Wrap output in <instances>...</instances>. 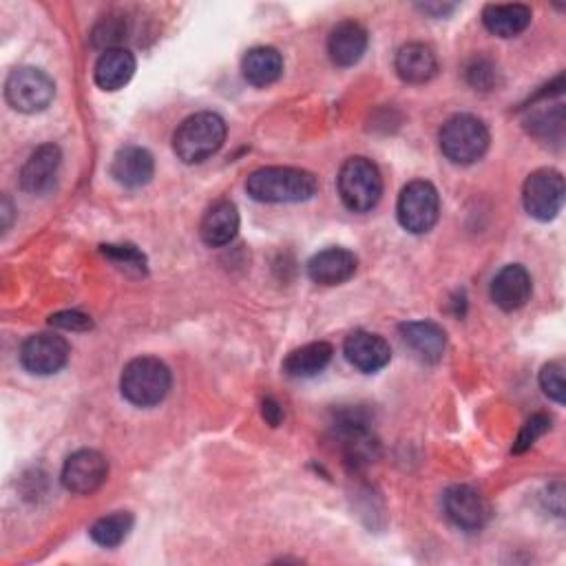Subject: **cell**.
I'll list each match as a JSON object with an SVG mask.
<instances>
[{
    "label": "cell",
    "mask_w": 566,
    "mask_h": 566,
    "mask_svg": "<svg viewBox=\"0 0 566 566\" xmlns=\"http://www.w3.org/2000/svg\"><path fill=\"white\" fill-rule=\"evenodd\" d=\"M51 325L56 328H62V330H71V332H85L89 330L94 323H91V317L83 315V312H76V310H69V312H58L49 319Z\"/></svg>",
    "instance_id": "cell-32"
},
{
    "label": "cell",
    "mask_w": 566,
    "mask_h": 566,
    "mask_svg": "<svg viewBox=\"0 0 566 566\" xmlns=\"http://www.w3.org/2000/svg\"><path fill=\"white\" fill-rule=\"evenodd\" d=\"M443 505L447 518L465 531H480L491 516L484 495L469 484L450 487L443 495Z\"/></svg>",
    "instance_id": "cell-12"
},
{
    "label": "cell",
    "mask_w": 566,
    "mask_h": 566,
    "mask_svg": "<svg viewBox=\"0 0 566 566\" xmlns=\"http://www.w3.org/2000/svg\"><path fill=\"white\" fill-rule=\"evenodd\" d=\"M3 218H5V224H3V229L8 231V229H10V218H12V204H10V199H8V197L3 199Z\"/></svg>",
    "instance_id": "cell-35"
},
{
    "label": "cell",
    "mask_w": 566,
    "mask_h": 566,
    "mask_svg": "<svg viewBox=\"0 0 566 566\" xmlns=\"http://www.w3.org/2000/svg\"><path fill=\"white\" fill-rule=\"evenodd\" d=\"M484 27L501 38H514L522 34L531 23V10L527 5H487L482 12Z\"/></svg>",
    "instance_id": "cell-25"
},
{
    "label": "cell",
    "mask_w": 566,
    "mask_h": 566,
    "mask_svg": "<svg viewBox=\"0 0 566 566\" xmlns=\"http://www.w3.org/2000/svg\"><path fill=\"white\" fill-rule=\"evenodd\" d=\"M339 195L352 212L372 210L383 195V177L368 158H349L336 177Z\"/></svg>",
    "instance_id": "cell-5"
},
{
    "label": "cell",
    "mask_w": 566,
    "mask_h": 566,
    "mask_svg": "<svg viewBox=\"0 0 566 566\" xmlns=\"http://www.w3.org/2000/svg\"><path fill=\"white\" fill-rule=\"evenodd\" d=\"M540 387L549 398L555 403H564L566 398V385H564V368L562 364H546L540 372Z\"/></svg>",
    "instance_id": "cell-30"
},
{
    "label": "cell",
    "mask_w": 566,
    "mask_h": 566,
    "mask_svg": "<svg viewBox=\"0 0 566 566\" xmlns=\"http://www.w3.org/2000/svg\"><path fill=\"white\" fill-rule=\"evenodd\" d=\"M135 74V58L128 49H109L102 51V56L96 62V85L104 91H118L124 85H128V81Z\"/></svg>",
    "instance_id": "cell-22"
},
{
    "label": "cell",
    "mask_w": 566,
    "mask_h": 566,
    "mask_svg": "<svg viewBox=\"0 0 566 566\" xmlns=\"http://www.w3.org/2000/svg\"><path fill=\"white\" fill-rule=\"evenodd\" d=\"M126 21L124 19H118V16H109V19H102L94 32H91V42L94 47L102 49V51H109V49H118L120 42L126 38Z\"/></svg>",
    "instance_id": "cell-28"
},
{
    "label": "cell",
    "mask_w": 566,
    "mask_h": 566,
    "mask_svg": "<svg viewBox=\"0 0 566 566\" xmlns=\"http://www.w3.org/2000/svg\"><path fill=\"white\" fill-rule=\"evenodd\" d=\"M69 343L51 332L29 336L21 347V364L36 377H49L60 372L69 361Z\"/></svg>",
    "instance_id": "cell-10"
},
{
    "label": "cell",
    "mask_w": 566,
    "mask_h": 566,
    "mask_svg": "<svg viewBox=\"0 0 566 566\" xmlns=\"http://www.w3.org/2000/svg\"><path fill=\"white\" fill-rule=\"evenodd\" d=\"M394 66L403 83L422 85V83H430L436 76L439 58L430 45L409 42L398 49Z\"/></svg>",
    "instance_id": "cell-17"
},
{
    "label": "cell",
    "mask_w": 566,
    "mask_h": 566,
    "mask_svg": "<svg viewBox=\"0 0 566 566\" xmlns=\"http://www.w3.org/2000/svg\"><path fill=\"white\" fill-rule=\"evenodd\" d=\"M549 430H551V416H546V414L531 416L525 422V428L520 430V434H518V439L514 443V454H525L527 450H531L536 445V441L540 436H544Z\"/></svg>",
    "instance_id": "cell-29"
},
{
    "label": "cell",
    "mask_w": 566,
    "mask_h": 566,
    "mask_svg": "<svg viewBox=\"0 0 566 566\" xmlns=\"http://www.w3.org/2000/svg\"><path fill=\"white\" fill-rule=\"evenodd\" d=\"M226 142V122L218 113H195L186 118L175 135L173 149L184 164H199L216 156Z\"/></svg>",
    "instance_id": "cell-2"
},
{
    "label": "cell",
    "mask_w": 566,
    "mask_h": 566,
    "mask_svg": "<svg viewBox=\"0 0 566 566\" xmlns=\"http://www.w3.org/2000/svg\"><path fill=\"white\" fill-rule=\"evenodd\" d=\"M131 529H133V516L126 512H118L96 520L94 527L89 529V536L96 544L104 549H113L126 540Z\"/></svg>",
    "instance_id": "cell-26"
},
{
    "label": "cell",
    "mask_w": 566,
    "mask_h": 566,
    "mask_svg": "<svg viewBox=\"0 0 566 566\" xmlns=\"http://www.w3.org/2000/svg\"><path fill=\"white\" fill-rule=\"evenodd\" d=\"M405 345L424 364H439L447 347L445 330L434 321H407L401 325Z\"/></svg>",
    "instance_id": "cell-16"
},
{
    "label": "cell",
    "mask_w": 566,
    "mask_h": 566,
    "mask_svg": "<svg viewBox=\"0 0 566 566\" xmlns=\"http://www.w3.org/2000/svg\"><path fill=\"white\" fill-rule=\"evenodd\" d=\"M239 233V212L237 206L229 199H220L212 204L199 226V235L206 246L222 248L231 244Z\"/></svg>",
    "instance_id": "cell-18"
},
{
    "label": "cell",
    "mask_w": 566,
    "mask_h": 566,
    "mask_svg": "<svg viewBox=\"0 0 566 566\" xmlns=\"http://www.w3.org/2000/svg\"><path fill=\"white\" fill-rule=\"evenodd\" d=\"M56 96L53 81L36 66L14 69L5 83V98L21 113L45 111Z\"/></svg>",
    "instance_id": "cell-8"
},
{
    "label": "cell",
    "mask_w": 566,
    "mask_h": 566,
    "mask_svg": "<svg viewBox=\"0 0 566 566\" xmlns=\"http://www.w3.org/2000/svg\"><path fill=\"white\" fill-rule=\"evenodd\" d=\"M102 255H104L115 268H120V270L126 272V274H133V276L147 274V257L142 255L135 246H128V244H124V246H113V244H109V246H102Z\"/></svg>",
    "instance_id": "cell-27"
},
{
    "label": "cell",
    "mask_w": 566,
    "mask_h": 566,
    "mask_svg": "<svg viewBox=\"0 0 566 566\" xmlns=\"http://www.w3.org/2000/svg\"><path fill=\"white\" fill-rule=\"evenodd\" d=\"M330 361H332V345L325 341H317L291 352L288 359L283 361V372L293 379H310L323 372Z\"/></svg>",
    "instance_id": "cell-24"
},
{
    "label": "cell",
    "mask_w": 566,
    "mask_h": 566,
    "mask_svg": "<svg viewBox=\"0 0 566 566\" xmlns=\"http://www.w3.org/2000/svg\"><path fill=\"white\" fill-rule=\"evenodd\" d=\"M153 173H156L153 156L142 147H124L115 153L111 162L113 180L126 188L147 186L153 180Z\"/></svg>",
    "instance_id": "cell-21"
},
{
    "label": "cell",
    "mask_w": 566,
    "mask_h": 566,
    "mask_svg": "<svg viewBox=\"0 0 566 566\" xmlns=\"http://www.w3.org/2000/svg\"><path fill=\"white\" fill-rule=\"evenodd\" d=\"M317 188L319 184L312 173L302 169H291V167L259 169L246 182L248 195L266 204L306 201L317 193Z\"/></svg>",
    "instance_id": "cell-1"
},
{
    "label": "cell",
    "mask_w": 566,
    "mask_h": 566,
    "mask_svg": "<svg viewBox=\"0 0 566 566\" xmlns=\"http://www.w3.org/2000/svg\"><path fill=\"white\" fill-rule=\"evenodd\" d=\"M109 476V463L100 452L81 450L71 454L62 467V484L71 493L89 495L98 491Z\"/></svg>",
    "instance_id": "cell-11"
},
{
    "label": "cell",
    "mask_w": 566,
    "mask_h": 566,
    "mask_svg": "<svg viewBox=\"0 0 566 566\" xmlns=\"http://www.w3.org/2000/svg\"><path fill=\"white\" fill-rule=\"evenodd\" d=\"M62 153L56 145L38 147L21 171V188L32 195H45L53 188Z\"/></svg>",
    "instance_id": "cell-15"
},
{
    "label": "cell",
    "mask_w": 566,
    "mask_h": 566,
    "mask_svg": "<svg viewBox=\"0 0 566 566\" xmlns=\"http://www.w3.org/2000/svg\"><path fill=\"white\" fill-rule=\"evenodd\" d=\"M334 434L349 467L364 469L379 458V441L370 430V420L359 409L341 411L334 420Z\"/></svg>",
    "instance_id": "cell-7"
},
{
    "label": "cell",
    "mask_w": 566,
    "mask_h": 566,
    "mask_svg": "<svg viewBox=\"0 0 566 566\" xmlns=\"http://www.w3.org/2000/svg\"><path fill=\"white\" fill-rule=\"evenodd\" d=\"M242 74L253 87H268L283 74V58L274 47H255L242 60Z\"/></svg>",
    "instance_id": "cell-23"
},
{
    "label": "cell",
    "mask_w": 566,
    "mask_h": 566,
    "mask_svg": "<svg viewBox=\"0 0 566 566\" xmlns=\"http://www.w3.org/2000/svg\"><path fill=\"white\" fill-rule=\"evenodd\" d=\"M495 76H499V71H495L493 62L487 58H476L469 69H467V81L473 89L480 91H489L495 85Z\"/></svg>",
    "instance_id": "cell-31"
},
{
    "label": "cell",
    "mask_w": 566,
    "mask_h": 566,
    "mask_svg": "<svg viewBox=\"0 0 566 566\" xmlns=\"http://www.w3.org/2000/svg\"><path fill=\"white\" fill-rule=\"evenodd\" d=\"M441 151L454 164H473L478 162L489 149V131L482 120L469 113H458L450 118L441 133Z\"/></svg>",
    "instance_id": "cell-4"
},
{
    "label": "cell",
    "mask_w": 566,
    "mask_h": 566,
    "mask_svg": "<svg viewBox=\"0 0 566 566\" xmlns=\"http://www.w3.org/2000/svg\"><path fill=\"white\" fill-rule=\"evenodd\" d=\"M522 201L531 218L540 222L553 220L564 204V177L559 171L540 169L525 182Z\"/></svg>",
    "instance_id": "cell-9"
},
{
    "label": "cell",
    "mask_w": 566,
    "mask_h": 566,
    "mask_svg": "<svg viewBox=\"0 0 566 566\" xmlns=\"http://www.w3.org/2000/svg\"><path fill=\"white\" fill-rule=\"evenodd\" d=\"M120 390L131 405L153 407L171 390V370L156 357H137L122 370Z\"/></svg>",
    "instance_id": "cell-3"
},
{
    "label": "cell",
    "mask_w": 566,
    "mask_h": 566,
    "mask_svg": "<svg viewBox=\"0 0 566 566\" xmlns=\"http://www.w3.org/2000/svg\"><path fill=\"white\" fill-rule=\"evenodd\" d=\"M261 411H263V418L272 424V428H276V424L283 418V409H281V405L274 398H266L263 405H261Z\"/></svg>",
    "instance_id": "cell-33"
},
{
    "label": "cell",
    "mask_w": 566,
    "mask_h": 566,
    "mask_svg": "<svg viewBox=\"0 0 566 566\" xmlns=\"http://www.w3.org/2000/svg\"><path fill=\"white\" fill-rule=\"evenodd\" d=\"M368 32L357 21L339 23L328 38V53L336 66H354L368 51Z\"/></svg>",
    "instance_id": "cell-19"
},
{
    "label": "cell",
    "mask_w": 566,
    "mask_h": 566,
    "mask_svg": "<svg viewBox=\"0 0 566 566\" xmlns=\"http://www.w3.org/2000/svg\"><path fill=\"white\" fill-rule=\"evenodd\" d=\"M357 257L345 248H325L308 261V276L319 286H339L357 272Z\"/></svg>",
    "instance_id": "cell-20"
},
{
    "label": "cell",
    "mask_w": 566,
    "mask_h": 566,
    "mask_svg": "<svg viewBox=\"0 0 566 566\" xmlns=\"http://www.w3.org/2000/svg\"><path fill=\"white\" fill-rule=\"evenodd\" d=\"M531 297V276L529 272L518 266H505L491 281V299L505 312L520 310Z\"/></svg>",
    "instance_id": "cell-14"
},
{
    "label": "cell",
    "mask_w": 566,
    "mask_h": 566,
    "mask_svg": "<svg viewBox=\"0 0 566 566\" xmlns=\"http://www.w3.org/2000/svg\"><path fill=\"white\" fill-rule=\"evenodd\" d=\"M418 10L420 12H424V14H432V16H447V14H452L454 10H456V5H441V3H424V5H418Z\"/></svg>",
    "instance_id": "cell-34"
},
{
    "label": "cell",
    "mask_w": 566,
    "mask_h": 566,
    "mask_svg": "<svg viewBox=\"0 0 566 566\" xmlns=\"http://www.w3.org/2000/svg\"><path fill=\"white\" fill-rule=\"evenodd\" d=\"M396 216L401 226L411 235L430 233L441 216V197L432 182H409L398 197Z\"/></svg>",
    "instance_id": "cell-6"
},
{
    "label": "cell",
    "mask_w": 566,
    "mask_h": 566,
    "mask_svg": "<svg viewBox=\"0 0 566 566\" xmlns=\"http://www.w3.org/2000/svg\"><path fill=\"white\" fill-rule=\"evenodd\" d=\"M345 359L366 374H374L383 370L392 359V347L390 343L372 332H352L343 343Z\"/></svg>",
    "instance_id": "cell-13"
}]
</instances>
